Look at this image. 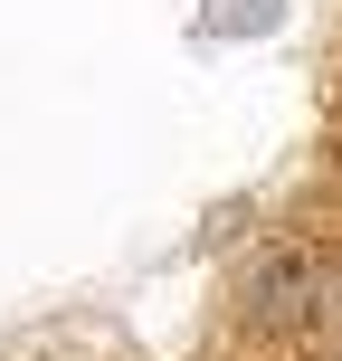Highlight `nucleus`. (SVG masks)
Masks as SVG:
<instances>
[]
</instances>
